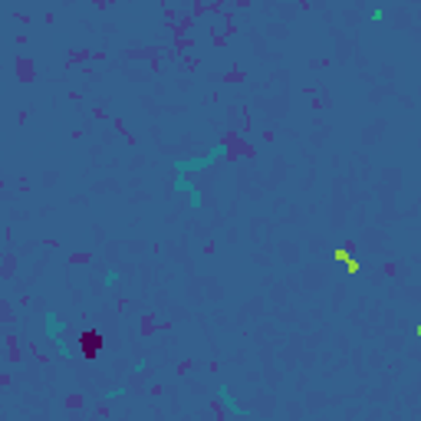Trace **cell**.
<instances>
[{
    "label": "cell",
    "mask_w": 421,
    "mask_h": 421,
    "mask_svg": "<svg viewBox=\"0 0 421 421\" xmlns=\"http://www.w3.org/2000/svg\"><path fill=\"white\" fill-rule=\"evenodd\" d=\"M66 333H69V323H66L60 313H53V310H46L43 313V336L50 339L56 346V352H60V359H79L69 349V339H66Z\"/></svg>",
    "instance_id": "2"
},
{
    "label": "cell",
    "mask_w": 421,
    "mask_h": 421,
    "mask_svg": "<svg viewBox=\"0 0 421 421\" xmlns=\"http://www.w3.org/2000/svg\"><path fill=\"white\" fill-rule=\"evenodd\" d=\"M119 277H122V273H119V267H109L106 280H102V283H106V290H112V287H116V283H119Z\"/></svg>",
    "instance_id": "5"
},
{
    "label": "cell",
    "mask_w": 421,
    "mask_h": 421,
    "mask_svg": "<svg viewBox=\"0 0 421 421\" xmlns=\"http://www.w3.org/2000/svg\"><path fill=\"white\" fill-rule=\"evenodd\" d=\"M227 155H230V145H227V142H214V145L207 151H201V155L174 158L172 168H174V174H188V178H191V174H205V172H211V168H217Z\"/></svg>",
    "instance_id": "1"
},
{
    "label": "cell",
    "mask_w": 421,
    "mask_h": 421,
    "mask_svg": "<svg viewBox=\"0 0 421 421\" xmlns=\"http://www.w3.org/2000/svg\"><path fill=\"white\" fill-rule=\"evenodd\" d=\"M172 191H174V195H184V198H188V211H201V205H205V195H201V188H198V184L188 178V174H174Z\"/></svg>",
    "instance_id": "3"
},
{
    "label": "cell",
    "mask_w": 421,
    "mask_h": 421,
    "mask_svg": "<svg viewBox=\"0 0 421 421\" xmlns=\"http://www.w3.org/2000/svg\"><path fill=\"white\" fill-rule=\"evenodd\" d=\"M368 17H372V20H382V17H385V7H372V11H368Z\"/></svg>",
    "instance_id": "6"
},
{
    "label": "cell",
    "mask_w": 421,
    "mask_h": 421,
    "mask_svg": "<svg viewBox=\"0 0 421 421\" xmlns=\"http://www.w3.org/2000/svg\"><path fill=\"white\" fill-rule=\"evenodd\" d=\"M217 401H221V408H224V415H230V418H247L250 411L240 408L237 401H234V395H230V389H227L224 382L217 385Z\"/></svg>",
    "instance_id": "4"
}]
</instances>
